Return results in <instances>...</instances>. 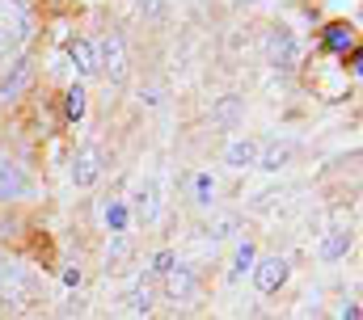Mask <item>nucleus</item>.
I'll use <instances>...</instances> for the list:
<instances>
[{
    "label": "nucleus",
    "mask_w": 363,
    "mask_h": 320,
    "mask_svg": "<svg viewBox=\"0 0 363 320\" xmlns=\"http://www.w3.org/2000/svg\"><path fill=\"white\" fill-rule=\"evenodd\" d=\"M131 308H135V312H144V316L152 312V291H148L144 282H140V287H131Z\"/></svg>",
    "instance_id": "nucleus-21"
},
{
    "label": "nucleus",
    "mask_w": 363,
    "mask_h": 320,
    "mask_svg": "<svg viewBox=\"0 0 363 320\" xmlns=\"http://www.w3.org/2000/svg\"><path fill=\"white\" fill-rule=\"evenodd\" d=\"M34 198V173L17 156H0V207L30 202Z\"/></svg>",
    "instance_id": "nucleus-3"
},
{
    "label": "nucleus",
    "mask_w": 363,
    "mask_h": 320,
    "mask_svg": "<svg viewBox=\"0 0 363 320\" xmlns=\"http://www.w3.org/2000/svg\"><path fill=\"white\" fill-rule=\"evenodd\" d=\"M140 8H144L148 17H161V13H165V0H140Z\"/></svg>",
    "instance_id": "nucleus-25"
},
{
    "label": "nucleus",
    "mask_w": 363,
    "mask_h": 320,
    "mask_svg": "<svg viewBox=\"0 0 363 320\" xmlns=\"http://www.w3.org/2000/svg\"><path fill=\"white\" fill-rule=\"evenodd\" d=\"M165 295L178 304V299H194L199 295V274L190 270V265H174L169 274H165Z\"/></svg>",
    "instance_id": "nucleus-9"
},
{
    "label": "nucleus",
    "mask_w": 363,
    "mask_h": 320,
    "mask_svg": "<svg viewBox=\"0 0 363 320\" xmlns=\"http://www.w3.org/2000/svg\"><path fill=\"white\" fill-rule=\"evenodd\" d=\"M258 152H262V148H258L254 139H233V144L224 148V164H228V168H254V164H258Z\"/></svg>",
    "instance_id": "nucleus-11"
},
{
    "label": "nucleus",
    "mask_w": 363,
    "mask_h": 320,
    "mask_svg": "<svg viewBox=\"0 0 363 320\" xmlns=\"http://www.w3.org/2000/svg\"><path fill=\"white\" fill-rule=\"evenodd\" d=\"M321 42H325V51H338V55H347V47L355 42V34H351V25H347V21H334V25H325Z\"/></svg>",
    "instance_id": "nucleus-15"
},
{
    "label": "nucleus",
    "mask_w": 363,
    "mask_h": 320,
    "mask_svg": "<svg viewBox=\"0 0 363 320\" xmlns=\"http://www.w3.org/2000/svg\"><path fill=\"white\" fill-rule=\"evenodd\" d=\"M30 84H34V64L21 55V59H13V64H9V72L0 76V105L17 101V97L30 88Z\"/></svg>",
    "instance_id": "nucleus-8"
},
{
    "label": "nucleus",
    "mask_w": 363,
    "mask_h": 320,
    "mask_svg": "<svg viewBox=\"0 0 363 320\" xmlns=\"http://www.w3.org/2000/svg\"><path fill=\"white\" fill-rule=\"evenodd\" d=\"M291 152H296V144H274V148H267V152H258V168L279 173V168L291 160Z\"/></svg>",
    "instance_id": "nucleus-17"
},
{
    "label": "nucleus",
    "mask_w": 363,
    "mask_h": 320,
    "mask_svg": "<svg viewBox=\"0 0 363 320\" xmlns=\"http://www.w3.org/2000/svg\"><path fill=\"white\" fill-rule=\"evenodd\" d=\"M351 244H355V236H351L347 228H330V232L321 236V244H317V257H321L325 265H334V261H342V257L351 253Z\"/></svg>",
    "instance_id": "nucleus-10"
},
{
    "label": "nucleus",
    "mask_w": 363,
    "mask_h": 320,
    "mask_svg": "<svg viewBox=\"0 0 363 320\" xmlns=\"http://www.w3.org/2000/svg\"><path fill=\"white\" fill-rule=\"evenodd\" d=\"M68 59L77 64L81 76H97V51H93L89 38H72V42H68Z\"/></svg>",
    "instance_id": "nucleus-13"
},
{
    "label": "nucleus",
    "mask_w": 363,
    "mask_h": 320,
    "mask_svg": "<svg viewBox=\"0 0 363 320\" xmlns=\"http://www.w3.org/2000/svg\"><path fill=\"white\" fill-rule=\"evenodd\" d=\"M267 59H271L274 68H283V72L296 68V59H300V42H296V34H291L287 25L267 30Z\"/></svg>",
    "instance_id": "nucleus-7"
},
{
    "label": "nucleus",
    "mask_w": 363,
    "mask_h": 320,
    "mask_svg": "<svg viewBox=\"0 0 363 320\" xmlns=\"http://www.w3.org/2000/svg\"><path fill=\"white\" fill-rule=\"evenodd\" d=\"M64 114H68V122H81V118H85V84H72V88H68Z\"/></svg>",
    "instance_id": "nucleus-20"
},
{
    "label": "nucleus",
    "mask_w": 363,
    "mask_h": 320,
    "mask_svg": "<svg viewBox=\"0 0 363 320\" xmlns=\"http://www.w3.org/2000/svg\"><path fill=\"white\" fill-rule=\"evenodd\" d=\"M233 232H237V215H224V219L211 228V240H228Z\"/></svg>",
    "instance_id": "nucleus-23"
},
{
    "label": "nucleus",
    "mask_w": 363,
    "mask_h": 320,
    "mask_svg": "<svg viewBox=\"0 0 363 320\" xmlns=\"http://www.w3.org/2000/svg\"><path fill=\"white\" fill-rule=\"evenodd\" d=\"M250 278H254V287H258L262 295H274V291L291 278V261L279 257V253H274V257H258L254 270H250Z\"/></svg>",
    "instance_id": "nucleus-6"
},
{
    "label": "nucleus",
    "mask_w": 363,
    "mask_h": 320,
    "mask_svg": "<svg viewBox=\"0 0 363 320\" xmlns=\"http://www.w3.org/2000/svg\"><path fill=\"white\" fill-rule=\"evenodd\" d=\"M190 190H194V202H199V207H211V202H216V177H211V173H194Z\"/></svg>",
    "instance_id": "nucleus-19"
},
{
    "label": "nucleus",
    "mask_w": 363,
    "mask_h": 320,
    "mask_svg": "<svg viewBox=\"0 0 363 320\" xmlns=\"http://www.w3.org/2000/svg\"><path fill=\"white\" fill-rule=\"evenodd\" d=\"M38 30V8L34 0H0V68L26 55Z\"/></svg>",
    "instance_id": "nucleus-1"
},
{
    "label": "nucleus",
    "mask_w": 363,
    "mask_h": 320,
    "mask_svg": "<svg viewBox=\"0 0 363 320\" xmlns=\"http://www.w3.org/2000/svg\"><path fill=\"white\" fill-rule=\"evenodd\" d=\"M338 320H359V299H342V308H338Z\"/></svg>",
    "instance_id": "nucleus-24"
},
{
    "label": "nucleus",
    "mask_w": 363,
    "mask_h": 320,
    "mask_svg": "<svg viewBox=\"0 0 363 320\" xmlns=\"http://www.w3.org/2000/svg\"><path fill=\"white\" fill-rule=\"evenodd\" d=\"M34 295H38V278L30 274V265H21L17 257L0 253V308H4V312L30 308Z\"/></svg>",
    "instance_id": "nucleus-2"
},
{
    "label": "nucleus",
    "mask_w": 363,
    "mask_h": 320,
    "mask_svg": "<svg viewBox=\"0 0 363 320\" xmlns=\"http://www.w3.org/2000/svg\"><path fill=\"white\" fill-rule=\"evenodd\" d=\"M135 215L144 219V224H152L157 219V211H161V190H157V181H144L140 190H135Z\"/></svg>",
    "instance_id": "nucleus-12"
},
{
    "label": "nucleus",
    "mask_w": 363,
    "mask_h": 320,
    "mask_svg": "<svg viewBox=\"0 0 363 320\" xmlns=\"http://www.w3.org/2000/svg\"><path fill=\"white\" fill-rule=\"evenodd\" d=\"M64 282L68 287H81V270H64Z\"/></svg>",
    "instance_id": "nucleus-26"
},
{
    "label": "nucleus",
    "mask_w": 363,
    "mask_h": 320,
    "mask_svg": "<svg viewBox=\"0 0 363 320\" xmlns=\"http://www.w3.org/2000/svg\"><path fill=\"white\" fill-rule=\"evenodd\" d=\"M127 224H131V207H127L123 198H114V202L106 207V228H110V236H127Z\"/></svg>",
    "instance_id": "nucleus-16"
},
{
    "label": "nucleus",
    "mask_w": 363,
    "mask_h": 320,
    "mask_svg": "<svg viewBox=\"0 0 363 320\" xmlns=\"http://www.w3.org/2000/svg\"><path fill=\"white\" fill-rule=\"evenodd\" d=\"M93 51H97V72H106L114 84L127 80V42H123V34H106Z\"/></svg>",
    "instance_id": "nucleus-5"
},
{
    "label": "nucleus",
    "mask_w": 363,
    "mask_h": 320,
    "mask_svg": "<svg viewBox=\"0 0 363 320\" xmlns=\"http://www.w3.org/2000/svg\"><path fill=\"white\" fill-rule=\"evenodd\" d=\"M174 265H178V257H174V253H169V248H161V253H157V257H152V274H157V278H165V274H169V270H174Z\"/></svg>",
    "instance_id": "nucleus-22"
},
{
    "label": "nucleus",
    "mask_w": 363,
    "mask_h": 320,
    "mask_svg": "<svg viewBox=\"0 0 363 320\" xmlns=\"http://www.w3.org/2000/svg\"><path fill=\"white\" fill-rule=\"evenodd\" d=\"M106 148H97V144H85V148H77V156H72V185L77 190H93L101 177H106Z\"/></svg>",
    "instance_id": "nucleus-4"
},
{
    "label": "nucleus",
    "mask_w": 363,
    "mask_h": 320,
    "mask_svg": "<svg viewBox=\"0 0 363 320\" xmlns=\"http://www.w3.org/2000/svg\"><path fill=\"white\" fill-rule=\"evenodd\" d=\"M241 114H245L241 97H224V101L211 110V118H216V122H224V127H237V122H241Z\"/></svg>",
    "instance_id": "nucleus-18"
},
{
    "label": "nucleus",
    "mask_w": 363,
    "mask_h": 320,
    "mask_svg": "<svg viewBox=\"0 0 363 320\" xmlns=\"http://www.w3.org/2000/svg\"><path fill=\"white\" fill-rule=\"evenodd\" d=\"M254 261H258V248H254V240H241L237 248H233V265H228V282H241L250 270H254Z\"/></svg>",
    "instance_id": "nucleus-14"
}]
</instances>
